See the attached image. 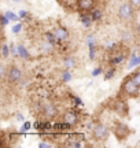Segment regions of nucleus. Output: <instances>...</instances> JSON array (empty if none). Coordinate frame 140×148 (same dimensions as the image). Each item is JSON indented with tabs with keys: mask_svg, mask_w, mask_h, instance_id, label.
<instances>
[{
	"mask_svg": "<svg viewBox=\"0 0 140 148\" xmlns=\"http://www.w3.org/2000/svg\"><path fill=\"white\" fill-rule=\"evenodd\" d=\"M54 34H55V38L56 40H59V41H66L67 38H69V32H67V29L66 27H56L54 30Z\"/></svg>",
	"mask_w": 140,
	"mask_h": 148,
	"instance_id": "obj_8",
	"label": "nucleus"
},
{
	"mask_svg": "<svg viewBox=\"0 0 140 148\" xmlns=\"http://www.w3.org/2000/svg\"><path fill=\"white\" fill-rule=\"evenodd\" d=\"M92 130V136L95 140L97 141H104L106 138L108 137V127L103 123H96L93 125V127L91 129Z\"/></svg>",
	"mask_w": 140,
	"mask_h": 148,
	"instance_id": "obj_3",
	"label": "nucleus"
},
{
	"mask_svg": "<svg viewBox=\"0 0 140 148\" xmlns=\"http://www.w3.org/2000/svg\"><path fill=\"white\" fill-rule=\"evenodd\" d=\"M41 112H43V115L45 116V118L52 119V118H55V116L58 115V108H56V106L52 104V103H47V104H43Z\"/></svg>",
	"mask_w": 140,
	"mask_h": 148,
	"instance_id": "obj_7",
	"label": "nucleus"
},
{
	"mask_svg": "<svg viewBox=\"0 0 140 148\" xmlns=\"http://www.w3.org/2000/svg\"><path fill=\"white\" fill-rule=\"evenodd\" d=\"M124 60H125V55H122V53H117V55L111 56L108 62H110V64H111V66H117V64L122 63Z\"/></svg>",
	"mask_w": 140,
	"mask_h": 148,
	"instance_id": "obj_12",
	"label": "nucleus"
},
{
	"mask_svg": "<svg viewBox=\"0 0 140 148\" xmlns=\"http://www.w3.org/2000/svg\"><path fill=\"white\" fill-rule=\"evenodd\" d=\"M132 78L136 81V84L140 86V70H137V71H135V73H132Z\"/></svg>",
	"mask_w": 140,
	"mask_h": 148,
	"instance_id": "obj_17",
	"label": "nucleus"
},
{
	"mask_svg": "<svg viewBox=\"0 0 140 148\" xmlns=\"http://www.w3.org/2000/svg\"><path fill=\"white\" fill-rule=\"evenodd\" d=\"M8 55H10L8 45H7V44H3V47H1V56H3V58H8Z\"/></svg>",
	"mask_w": 140,
	"mask_h": 148,
	"instance_id": "obj_16",
	"label": "nucleus"
},
{
	"mask_svg": "<svg viewBox=\"0 0 140 148\" xmlns=\"http://www.w3.org/2000/svg\"><path fill=\"white\" fill-rule=\"evenodd\" d=\"M5 16H7L8 19H11V21H18V16L14 15V14L10 12V11H8V12H5Z\"/></svg>",
	"mask_w": 140,
	"mask_h": 148,
	"instance_id": "obj_19",
	"label": "nucleus"
},
{
	"mask_svg": "<svg viewBox=\"0 0 140 148\" xmlns=\"http://www.w3.org/2000/svg\"><path fill=\"white\" fill-rule=\"evenodd\" d=\"M100 73H102V69H100V67L93 70V75H97V74H100Z\"/></svg>",
	"mask_w": 140,
	"mask_h": 148,
	"instance_id": "obj_25",
	"label": "nucleus"
},
{
	"mask_svg": "<svg viewBox=\"0 0 140 148\" xmlns=\"http://www.w3.org/2000/svg\"><path fill=\"white\" fill-rule=\"evenodd\" d=\"M63 122H65L66 125H69V126H74V125H77L78 122H80V115L75 112V111L73 110H69L66 111L65 114H63Z\"/></svg>",
	"mask_w": 140,
	"mask_h": 148,
	"instance_id": "obj_5",
	"label": "nucleus"
},
{
	"mask_svg": "<svg viewBox=\"0 0 140 148\" xmlns=\"http://www.w3.org/2000/svg\"><path fill=\"white\" fill-rule=\"evenodd\" d=\"M130 4L133 5V8H135L136 11L137 10H140V0H128Z\"/></svg>",
	"mask_w": 140,
	"mask_h": 148,
	"instance_id": "obj_18",
	"label": "nucleus"
},
{
	"mask_svg": "<svg viewBox=\"0 0 140 148\" xmlns=\"http://www.w3.org/2000/svg\"><path fill=\"white\" fill-rule=\"evenodd\" d=\"M38 147H40V148H48V147H52V144L45 143V141H41V143L38 144Z\"/></svg>",
	"mask_w": 140,
	"mask_h": 148,
	"instance_id": "obj_21",
	"label": "nucleus"
},
{
	"mask_svg": "<svg viewBox=\"0 0 140 148\" xmlns=\"http://www.w3.org/2000/svg\"><path fill=\"white\" fill-rule=\"evenodd\" d=\"M22 75H23L22 70L19 67H16V66H10L5 71V78L10 84H16L18 81H21Z\"/></svg>",
	"mask_w": 140,
	"mask_h": 148,
	"instance_id": "obj_4",
	"label": "nucleus"
},
{
	"mask_svg": "<svg viewBox=\"0 0 140 148\" xmlns=\"http://www.w3.org/2000/svg\"><path fill=\"white\" fill-rule=\"evenodd\" d=\"M18 55L21 56V58H29V55H27V52H26V49H25V47H22V45H18Z\"/></svg>",
	"mask_w": 140,
	"mask_h": 148,
	"instance_id": "obj_15",
	"label": "nucleus"
},
{
	"mask_svg": "<svg viewBox=\"0 0 140 148\" xmlns=\"http://www.w3.org/2000/svg\"><path fill=\"white\" fill-rule=\"evenodd\" d=\"M115 111L121 114V115H125L126 112H128V106H126V103L124 100H117L115 103Z\"/></svg>",
	"mask_w": 140,
	"mask_h": 148,
	"instance_id": "obj_11",
	"label": "nucleus"
},
{
	"mask_svg": "<svg viewBox=\"0 0 140 148\" xmlns=\"http://www.w3.org/2000/svg\"><path fill=\"white\" fill-rule=\"evenodd\" d=\"M113 132H114V134L117 136V137L121 140V138H125L128 134L130 133V129L126 125H124V123H121V122H117L115 125H114V127H113Z\"/></svg>",
	"mask_w": 140,
	"mask_h": 148,
	"instance_id": "obj_6",
	"label": "nucleus"
},
{
	"mask_svg": "<svg viewBox=\"0 0 140 148\" xmlns=\"http://www.w3.org/2000/svg\"><path fill=\"white\" fill-rule=\"evenodd\" d=\"M63 79H65V81H69V79H70V73H69V70L63 71Z\"/></svg>",
	"mask_w": 140,
	"mask_h": 148,
	"instance_id": "obj_22",
	"label": "nucleus"
},
{
	"mask_svg": "<svg viewBox=\"0 0 140 148\" xmlns=\"http://www.w3.org/2000/svg\"><path fill=\"white\" fill-rule=\"evenodd\" d=\"M93 4H95V0H78V7L84 12L91 11L93 8Z\"/></svg>",
	"mask_w": 140,
	"mask_h": 148,
	"instance_id": "obj_9",
	"label": "nucleus"
},
{
	"mask_svg": "<svg viewBox=\"0 0 140 148\" xmlns=\"http://www.w3.org/2000/svg\"><path fill=\"white\" fill-rule=\"evenodd\" d=\"M91 18H92V21H99V19L102 18V11H100V8H92Z\"/></svg>",
	"mask_w": 140,
	"mask_h": 148,
	"instance_id": "obj_13",
	"label": "nucleus"
},
{
	"mask_svg": "<svg viewBox=\"0 0 140 148\" xmlns=\"http://www.w3.org/2000/svg\"><path fill=\"white\" fill-rule=\"evenodd\" d=\"M135 32H136V34H137V37H140V22L137 23V26H136Z\"/></svg>",
	"mask_w": 140,
	"mask_h": 148,
	"instance_id": "obj_23",
	"label": "nucleus"
},
{
	"mask_svg": "<svg viewBox=\"0 0 140 148\" xmlns=\"http://www.w3.org/2000/svg\"><path fill=\"white\" fill-rule=\"evenodd\" d=\"M19 16H21V18L26 16V11H21V12H19Z\"/></svg>",
	"mask_w": 140,
	"mask_h": 148,
	"instance_id": "obj_26",
	"label": "nucleus"
},
{
	"mask_svg": "<svg viewBox=\"0 0 140 148\" xmlns=\"http://www.w3.org/2000/svg\"><path fill=\"white\" fill-rule=\"evenodd\" d=\"M21 25H16V26L15 27H14V29H12V32H14V33H18V32H19V30H21Z\"/></svg>",
	"mask_w": 140,
	"mask_h": 148,
	"instance_id": "obj_24",
	"label": "nucleus"
},
{
	"mask_svg": "<svg viewBox=\"0 0 140 148\" xmlns=\"http://www.w3.org/2000/svg\"><path fill=\"white\" fill-rule=\"evenodd\" d=\"M62 63H63V67H65L66 70H71L77 66V59H75L74 56H66Z\"/></svg>",
	"mask_w": 140,
	"mask_h": 148,
	"instance_id": "obj_10",
	"label": "nucleus"
},
{
	"mask_svg": "<svg viewBox=\"0 0 140 148\" xmlns=\"http://www.w3.org/2000/svg\"><path fill=\"white\" fill-rule=\"evenodd\" d=\"M114 73H115V69H114V66H113V67L106 73V78H111V77H114Z\"/></svg>",
	"mask_w": 140,
	"mask_h": 148,
	"instance_id": "obj_20",
	"label": "nucleus"
},
{
	"mask_svg": "<svg viewBox=\"0 0 140 148\" xmlns=\"http://www.w3.org/2000/svg\"><path fill=\"white\" fill-rule=\"evenodd\" d=\"M81 22L85 25V26H89L92 22V18L91 15H88V12H84V14H81Z\"/></svg>",
	"mask_w": 140,
	"mask_h": 148,
	"instance_id": "obj_14",
	"label": "nucleus"
},
{
	"mask_svg": "<svg viewBox=\"0 0 140 148\" xmlns=\"http://www.w3.org/2000/svg\"><path fill=\"white\" fill-rule=\"evenodd\" d=\"M11 1H14V3H19V1H22V0H11Z\"/></svg>",
	"mask_w": 140,
	"mask_h": 148,
	"instance_id": "obj_27",
	"label": "nucleus"
},
{
	"mask_svg": "<svg viewBox=\"0 0 140 148\" xmlns=\"http://www.w3.org/2000/svg\"><path fill=\"white\" fill-rule=\"evenodd\" d=\"M121 92L124 95H126L128 97H137L140 95V86L136 84V81L132 78V75H129V77H126L122 81Z\"/></svg>",
	"mask_w": 140,
	"mask_h": 148,
	"instance_id": "obj_1",
	"label": "nucleus"
},
{
	"mask_svg": "<svg viewBox=\"0 0 140 148\" xmlns=\"http://www.w3.org/2000/svg\"><path fill=\"white\" fill-rule=\"evenodd\" d=\"M135 11L136 10L129 1H125L122 4H119L117 14H118V18L122 22H132L135 19Z\"/></svg>",
	"mask_w": 140,
	"mask_h": 148,
	"instance_id": "obj_2",
	"label": "nucleus"
}]
</instances>
